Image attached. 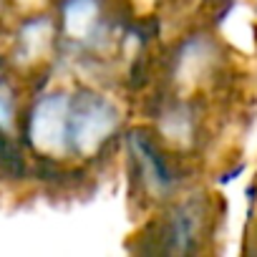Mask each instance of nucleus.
<instances>
[{"mask_svg":"<svg viewBox=\"0 0 257 257\" xmlns=\"http://www.w3.org/2000/svg\"><path fill=\"white\" fill-rule=\"evenodd\" d=\"M121 121L118 108L96 91H78L71 96V118H68V142L71 154L96 157L103 144L116 134Z\"/></svg>","mask_w":257,"mask_h":257,"instance_id":"f257e3e1","label":"nucleus"},{"mask_svg":"<svg viewBox=\"0 0 257 257\" xmlns=\"http://www.w3.org/2000/svg\"><path fill=\"white\" fill-rule=\"evenodd\" d=\"M3 167L8 177H18L23 172V162H21V149L13 144L11 134H3Z\"/></svg>","mask_w":257,"mask_h":257,"instance_id":"0eeeda50","label":"nucleus"},{"mask_svg":"<svg viewBox=\"0 0 257 257\" xmlns=\"http://www.w3.org/2000/svg\"><path fill=\"white\" fill-rule=\"evenodd\" d=\"M103 8L101 0H63L61 6V36L73 43H88L101 31Z\"/></svg>","mask_w":257,"mask_h":257,"instance_id":"39448f33","label":"nucleus"},{"mask_svg":"<svg viewBox=\"0 0 257 257\" xmlns=\"http://www.w3.org/2000/svg\"><path fill=\"white\" fill-rule=\"evenodd\" d=\"M51 41H53V23L48 18L26 21L18 28V36H16V58H18V63L38 61L48 51Z\"/></svg>","mask_w":257,"mask_h":257,"instance_id":"423d86ee","label":"nucleus"},{"mask_svg":"<svg viewBox=\"0 0 257 257\" xmlns=\"http://www.w3.org/2000/svg\"><path fill=\"white\" fill-rule=\"evenodd\" d=\"M202 212L194 207V202H187V204H179L174 207L162 227H159V247L162 252H174V254H187L197 247V239H199V219Z\"/></svg>","mask_w":257,"mask_h":257,"instance_id":"20e7f679","label":"nucleus"},{"mask_svg":"<svg viewBox=\"0 0 257 257\" xmlns=\"http://www.w3.org/2000/svg\"><path fill=\"white\" fill-rule=\"evenodd\" d=\"M128 149H132L139 177H142L147 189H152L157 194H167L174 187V174H172L167 159L162 157L159 147L154 144V139L149 134L134 132L132 137H128Z\"/></svg>","mask_w":257,"mask_h":257,"instance_id":"7ed1b4c3","label":"nucleus"},{"mask_svg":"<svg viewBox=\"0 0 257 257\" xmlns=\"http://www.w3.org/2000/svg\"><path fill=\"white\" fill-rule=\"evenodd\" d=\"M0 116H3V134H11V126H13V91H11L8 81L3 83V88H0Z\"/></svg>","mask_w":257,"mask_h":257,"instance_id":"6e6552de","label":"nucleus"},{"mask_svg":"<svg viewBox=\"0 0 257 257\" xmlns=\"http://www.w3.org/2000/svg\"><path fill=\"white\" fill-rule=\"evenodd\" d=\"M68 118H71V96L63 91L46 93L36 101L28 116L26 139L33 152L43 157H61L71 152L68 142Z\"/></svg>","mask_w":257,"mask_h":257,"instance_id":"f03ea898","label":"nucleus"}]
</instances>
